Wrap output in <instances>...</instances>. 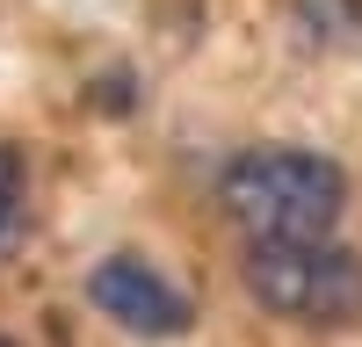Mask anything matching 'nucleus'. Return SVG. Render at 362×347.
I'll return each mask as SVG.
<instances>
[{
  "mask_svg": "<svg viewBox=\"0 0 362 347\" xmlns=\"http://www.w3.org/2000/svg\"><path fill=\"white\" fill-rule=\"evenodd\" d=\"M22 231H29V174L15 145H0V260L22 246Z\"/></svg>",
  "mask_w": 362,
  "mask_h": 347,
  "instance_id": "nucleus-5",
  "label": "nucleus"
},
{
  "mask_svg": "<svg viewBox=\"0 0 362 347\" xmlns=\"http://www.w3.org/2000/svg\"><path fill=\"white\" fill-rule=\"evenodd\" d=\"M87 304L131 340H189L196 333V297L145 253H109L87 268Z\"/></svg>",
  "mask_w": 362,
  "mask_h": 347,
  "instance_id": "nucleus-3",
  "label": "nucleus"
},
{
  "mask_svg": "<svg viewBox=\"0 0 362 347\" xmlns=\"http://www.w3.org/2000/svg\"><path fill=\"white\" fill-rule=\"evenodd\" d=\"M312 51H362V0H290Z\"/></svg>",
  "mask_w": 362,
  "mask_h": 347,
  "instance_id": "nucleus-4",
  "label": "nucleus"
},
{
  "mask_svg": "<svg viewBox=\"0 0 362 347\" xmlns=\"http://www.w3.org/2000/svg\"><path fill=\"white\" fill-rule=\"evenodd\" d=\"M247 297L268 318L297 326H355L362 318V260L326 239H254L247 246Z\"/></svg>",
  "mask_w": 362,
  "mask_h": 347,
  "instance_id": "nucleus-2",
  "label": "nucleus"
},
{
  "mask_svg": "<svg viewBox=\"0 0 362 347\" xmlns=\"http://www.w3.org/2000/svg\"><path fill=\"white\" fill-rule=\"evenodd\" d=\"M218 195L247 239H334L348 210V174L312 145H254L225 166Z\"/></svg>",
  "mask_w": 362,
  "mask_h": 347,
  "instance_id": "nucleus-1",
  "label": "nucleus"
},
{
  "mask_svg": "<svg viewBox=\"0 0 362 347\" xmlns=\"http://www.w3.org/2000/svg\"><path fill=\"white\" fill-rule=\"evenodd\" d=\"M0 347H8V340H0Z\"/></svg>",
  "mask_w": 362,
  "mask_h": 347,
  "instance_id": "nucleus-6",
  "label": "nucleus"
}]
</instances>
